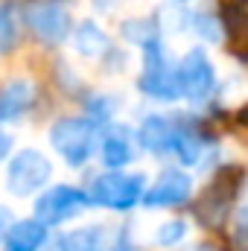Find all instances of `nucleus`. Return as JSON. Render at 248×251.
<instances>
[{
  "label": "nucleus",
  "mask_w": 248,
  "mask_h": 251,
  "mask_svg": "<svg viewBox=\"0 0 248 251\" xmlns=\"http://www.w3.org/2000/svg\"><path fill=\"white\" fill-rule=\"evenodd\" d=\"M184 237H187V222H181V219H167V222H161L155 228L152 243L158 249H173V246L184 243Z\"/></svg>",
  "instance_id": "2eb2a0df"
},
{
  "label": "nucleus",
  "mask_w": 248,
  "mask_h": 251,
  "mask_svg": "<svg viewBox=\"0 0 248 251\" xmlns=\"http://www.w3.org/2000/svg\"><path fill=\"white\" fill-rule=\"evenodd\" d=\"M50 251H59V246H56V249H50Z\"/></svg>",
  "instance_id": "5701e85b"
},
{
  "label": "nucleus",
  "mask_w": 248,
  "mask_h": 251,
  "mask_svg": "<svg viewBox=\"0 0 248 251\" xmlns=\"http://www.w3.org/2000/svg\"><path fill=\"white\" fill-rule=\"evenodd\" d=\"M175 82H178V94H184L190 102H204L213 94V64L207 62V56L201 50H190L178 70H175Z\"/></svg>",
  "instance_id": "423d86ee"
},
{
  "label": "nucleus",
  "mask_w": 248,
  "mask_h": 251,
  "mask_svg": "<svg viewBox=\"0 0 248 251\" xmlns=\"http://www.w3.org/2000/svg\"><path fill=\"white\" fill-rule=\"evenodd\" d=\"M59 251H108L105 228H99V225L76 228L59 240Z\"/></svg>",
  "instance_id": "f8f14e48"
},
{
  "label": "nucleus",
  "mask_w": 248,
  "mask_h": 251,
  "mask_svg": "<svg viewBox=\"0 0 248 251\" xmlns=\"http://www.w3.org/2000/svg\"><path fill=\"white\" fill-rule=\"evenodd\" d=\"M102 161L111 170H120V167H125L131 161V143H128V137H125L123 131H114L111 137H105V143H102Z\"/></svg>",
  "instance_id": "4468645a"
},
{
  "label": "nucleus",
  "mask_w": 248,
  "mask_h": 251,
  "mask_svg": "<svg viewBox=\"0 0 248 251\" xmlns=\"http://www.w3.org/2000/svg\"><path fill=\"white\" fill-rule=\"evenodd\" d=\"M173 152L181 158V164H196L198 155H201V140H198L193 131H178V134H175Z\"/></svg>",
  "instance_id": "f3484780"
},
{
  "label": "nucleus",
  "mask_w": 248,
  "mask_h": 251,
  "mask_svg": "<svg viewBox=\"0 0 248 251\" xmlns=\"http://www.w3.org/2000/svg\"><path fill=\"white\" fill-rule=\"evenodd\" d=\"M50 143L70 167H82L97 143V126L82 117H64L50 128Z\"/></svg>",
  "instance_id": "f257e3e1"
},
{
  "label": "nucleus",
  "mask_w": 248,
  "mask_h": 251,
  "mask_svg": "<svg viewBox=\"0 0 248 251\" xmlns=\"http://www.w3.org/2000/svg\"><path fill=\"white\" fill-rule=\"evenodd\" d=\"M32 102V85L18 79V82H9L3 91H0V123L6 120H15L21 117Z\"/></svg>",
  "instance_id": "9b49d317"
},
{
  "label": "nucleus",
  "mask_w": 248,
  "mask_h": 251,
  "mask_svg": "<svg viewBox=\"0 0 248 251\" xmlns=\"http://www.w3.org/2000/svg\"><path fill=\"white\" fill-rule=\"evenodd\" d=\"M175 3H187V0H175Z\"/></svg>",
  "instance_id": "4be33fe9"
},
{
  "label": "nucleus",
  "mask_w": 248,
  "mask_h": 251,
  "mask_svg": "<svg viewBox=\"0 0 248 251\" xmlns=\"http://www.w3.org/2000/svg\"><path fill=\"white\" fill-rule=\"evenodd\" d=\"M50 176H53V164L47 161V155H41L38 149H24L9 164L6 187L15 196H29L44 187L50 181Z\"/></svg>",
  "instance_id": "7ed1b4c3"
},
{
  "label": "nucleus",
  "mask_w": 248,
  "mask_h": 251,
  "mask_svg": "<svg viewBox=\"0 0 248 251\" xmlns=\"http://www.w3.org/2000/svg\"><path fill=\"white\" fill-rule=\"evenodd\" d=\"M73 47L79 56H88V59H99L105 50H108V35L94 24V21H85L76 26L73 32Z\"/></svg>",
  "instance_id": "ddd939ff"
},
{
  "label": "nucleus",
  "mask_w": 248,
  "mask_h": 251,
  "mask_svg": "<svg viewBox=\"0 0 248 251\" xmlns=\"http://www.w3.org/2000/svg\"><path fill=\"white\" fill-rule=\"evenodd\" d=\"M137 88L158 100V102H170L178 97V82H175V73L170 70V64L164 59V47L161 41H149L143 44V76L137 79Z\"/></svg>",
  "instance_id": "f03ea898"
},
{
  "label": "nucleus",
  "mask_w": 248,
  "mask_h": 251,
  "mask_svg": "<svg viewBox=\"0 0 248 251\" xmlns=\"http://www.w3.org/2000/svg\"><path fill=\"white\" fill-rule=\"evenodd\" d=\"M9 149H12V137H9V134H3V131H0V161H3V158H6V155H9Z\"/></svg>",
  "instance_id": "aec40b11"
},
{
  "label": "nucleus",
  "mask_w": 248,
  "mask_h": 251,
  "mask_svg": "<svg viewBox=\"0 0 248 251\" xmlns=\"http://www.w3.org/2000/svg\"><path fill=\"white\" fill-rule=\"evenodd\" d=\"M88 196L82 190L70 187V184H59V187H50L47 193L38 196L35 201V216L41 225H62L67 219L79 216L85 207H88Z\"/></svg>",
  "instance_id": "39448f33"
},
{
  "label": "nucleus",
  "mask_w": 248,
  "mask_h": 251,
  "mask_svg": "<svg viewBox=\"0 0 248 251\" xmlns=\"http://www.w3.org/2000/svg\"><path fill=\"white\" fill-rule=\"evenodd\" d=\"M143 176H125V173H108L94 181L88 199L94 204L111 207V210H128L140 201L143 196Z\"/></svg>",
  "instance_id": "20e7f679"
},
{
  "label": "nucleus",
  "mask_w": 248,
  "mask_h": 251,
  "mask_svg": "<svg viewBox=\"0 0 248 251\" xmlns=\"http://www.w3.org/2000/svg\"><path fill=\"white\" fill-rule=\"evenodd\" d=\"M47 243V225L38 219L12 222V228L3 237V251H38Z\"/></svg>",
  "instance_id": "9d476101"
},
{
  "label": "nucleus",
  "mask_w": 248,
  "mask_h": 251,
  "mask_svg": "<svg viewBox=\"0 0 248 251\" xmlns=\"http://www.w3.org/2000/svg\"><path fill=\"white\" fill-rule=\"evenodd\" d=\"M187 26H193V29H196L204 41H210V44H219V41H222V26H219V21L210 18V15H204V12L187 15Z\"/></svg>",
  "instance_id": "dca6fc26"
},
{
  "label": "nucleus",
  "mask_w": 248,
  "mask_h": 251,
  "mask_svg": "<svg viewBox=\"0 0 248 251\" xmlns=\"http://www.w3.org/2000/svg\"><path fill=\"white\" fill-rule=\"evenodd\" d=\"M190 190H193V181L187 178L184 173L167 170V173H161V178L152 184V190L143 196V201H146V207H173V204L187 201Z\"/></svg>",
  "instance_id": "6e6552de"
},
{
  "label": "nucleus",
  "mask_w": 248,
  "mask_h": 251,
  "mask_svg": "<svg viewBox=\"0 0 248 251\" xmlns=\"http://www.w3.org/2000/svg\"><path fill=\"white\" fill-rule=\"evenodd\" d=\"M15 12H12V6L6 3V0H0V53H6V50H12V44H15Z\"/></svg>",
  "instance_id": "a211bd4d"
},
{
  "label": "nucleus",
  "mask_w": 248,
  "mask_h": 251,
  "mask_svg": "<svg viewBox=\"0 0 248 251\" xmlns=\"http://www.w3.org/2000/svg\"><path fill=\"white\" fill-rule=\"evenodd\" d=\"M175 134H178V128L170 123L167 117L152 114V117L143 120L140 131H137V140H140L143 149H149V152H155V155H164V152H173Z\"/></svg>",
  "instance_id": "1a4fd4ad"
},
{
  "label": "nucleus",
  "mask_w": 248,
  "mask_h": 251,
  "mask_svg": "<svg viewBox=\"0 0 248 251\" xmlns=\"http://www.w3.org/2000/svg\"><path fill=\"white\" fill-rule=\"evenodd\" d=\"M12 228V213L6 210V207H0V240L6 237V231Z\"/></svg>",
  "instance_id": "6ab92c4d"
},
{
  "label": "nucleus",
  "mask_w": 248,
  "mask_h": 251,
  "mask_svg": "<svg viewBox=\"0 0 248 251\" xmlns=\"http://www.w3.org/2000/svg\"><path fill=\"white\" fill-rule=\"evenodd\" d=\"M240 222H243V225H248V207L243 210V213H240Z\"/></svg>",
  "instance_id": "412c9836"
},
{
  "label": "nucleus",
  "mask_w": 248,
  "mask_h": 251,
  "mask_svg": "<svg viewBox=\"0 0 248 251\" xmlns=\"http://www.w3.org/2000/svg\"><path fill=\"white\" fill-rule=\"evenodd\" d=\"M26 21L38 32V38L50 41V44L64 41L67 32H70V12L59 0H38V3H32L26 9Z\"/></svg>",
  "instance_id": "0eeeda50"
}]
</instances>
